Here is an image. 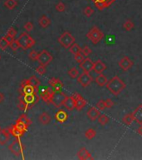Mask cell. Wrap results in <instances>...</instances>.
<instances>
[{"instance_id":"cell-1","label":"cell","mask_w":142,"mask_h":160,"mask_svg":"<svg viewBox=\"0 0 142 160\" xmlns=\"http://www.w3.org/2000/svg\"><path fill=\"white\" fill-rule=\"evenodd\" d=\"M39 94L38 93L27 95H20L18 98V109L21 111L26 112L31 109L32 106L35 105L39 101Z\"/></svg>"},{"instance_id":"cell-2","label":"cell","mask_w":142,"mask_h":160,"mask_svg":"<svg viewBox=\"0 0 142 160\" xmlns=\"http://www.w3.org/2000/svg\"><path fill=\"white\" fill-rule=\"evenodd\" d=\"M107 90L114 96H118L121 92L126 88V84L122 79H120L119 76L116 75L107 81L106 84Z\"/></svg>"},{"instance_id":"cell-3","label":"cell","mask_w":142,"mask_h":160,"mask_svg":"<svg viewBox=\"0 0 142 160\" xmlns=\"http://www.w3.org/2000/svg\"><path fill=\"white\" fill-rule=\"evenodd\" d=\"M17 40L20 48L23 50H27L29 48H31L36 44L34 39H33L27 32L22 33L20 36L17 38Z\"/></svg>"},{"instance_id":"cell-4","label":"cell","mask_w":142,"mask_h":160,"mask_svg":"<svg viewBox=\"0 0 142 160\" xmlns=\"http://www.w3.org/2000/svg\"><path fill=\"white\" fill-rule=\"evenodd\" d=\"M86 38L91 41L93 44H97L100 43L102 39L104 38V34L103 32L97 26L92 27L91 29L86 34Z\"/></svg>"},{"instance_id":"cell-5","label":"cell","mask_w":142,"mask_h":160,"mask_svg":"<svg viewBox=\"0 0 142 160\" xmlns=\"http://www.w3.org/2000/svg\"><path fill=\"white\" fill-rule=\"evenodd\" d=\"M27 130H28V127L20 123H15V124L10 126L8 128V131L9 132L10 135L15 138H20L21 137H23V134L25 133V132H27Z\"/></svg>"},{"instance_id":"cell-6","label":"cell","mask_w":142,"mask_h":160,"mask_svg":"<svg viewBox=\"0 0 142 160\" xmlns=\"http://www.w3.org/2000/svg\"><path fill=\"white\" fill-rule=\"evenodd\" d=\"M75 41H76L75 37L68 31L64 32L63 34H61V36L58 38V43L60 44V45L63 46L64 48H69L75 43Z\"/></svg>"},{"instance_id":"cell-7","label":"cell","mask_w":142,"mask_h":160,"mask_svg":"<svg viewBox=\"0 0 142 160\" xmlns=\"http://www.w3.org/2000/svg\"><path fill=\"white\" fill-rule=\"evenodd\" d=\"M18 92L20 95H27V94H33V93H38V89L32 85L29 79H24L20 84Z\"/></svg>"},{"instance_id":"cell-8","label":"cell","mask_w":142,"mask_h":160,"mask_svg":"<svg viewBox=\"0 0 142 160\" xmlns=\"http://www.w3.org/2000/svg\"><path fill=\"white\" fill-rule=\"evenodd\" d=\"M53 89L48 86H43L42 88H38V94L39 97L45 102L47 104H50L53 95Z\"/></svg>"},{"instance_id":"cell-9","label":"cell","mask_w":142,"mask_h":160,"mask_svg":"<svg viewBox=\"0 0 142 160\" xmlns=\"http://www.w3.org/2000/svg\"><path fill=\"white\" fill-rule=\"evenodd\" d=\"M66 97H67V95L62 90H54L53 95L52 98L51 103L55 108L59 109L63 105V102Z\"/></svg>"},{"instance_id":"cell-10","label":"cell","mask_w":142,"mask_h":160,"mask_svg":"<svg viewBox=\"0 0 142 160\" xmlns=\"http://www.w3.org/2000/svg\"><path fill=\"white\" fill-rule=\"evenodd\" d=\"M8 149L13 154L18 157L23 154L24 145L22 143L20 138H15V140H13L11 144L8 145Z\"/></svg>"},{"instance_id":"cell-11","label":"cell","mask_w":142,"mask_h":160,"mask_svg":"<svg viewBox=\"0 0 142 160\" xmlns=\"http://www.w3.org/2000/svg\"><path fill=\"white\" fill-rule=\"evenodd\" d=\"M52 59H53V57L51 53L47 50L43 49L38 53V57L37 61L38 62L40 65H43V66L47 67V65H49L51 63Z\"/></svg>"},{"instance_id":"cell-12","label":"cell","mask_w":142,"mask_h":160,"mask_svg":"<svg viewBox=\"0 0 142 160\" xmlns=\"http://www.w3.org/2000/svg\"><path fill=\"white\" fill-rule=\"evenodd\" d=\"M92 81H93V78L91 77L90 73H87V72H82L77 77V82L79 84L81 85L82 88H86L89 85H91Z\"/></svg>"},{"instance_id":"cell-13","label":"cell","mask_w":142,"mask_h":160,"mask_svg":"<svg viewBox=\"0 0 142 160\" xmlns=\"http://www.w3.org/2000/svg\"><path fill=\"white\" fill-rule=\"evenodd\" d=\"M73 97L75 99V109L77 111L82 110L87 104L86 100L78 93H75L73 94Z\"/></svg>"},{"instance_id":"cell-14","label":"cell","mask_w":142,"mask_h":160,"mask_svg":"<svg viewBox=\"0 0 142 160\" xmlns=\"http://www.w3.org/2000/svg\"><path fill=\"white\" fill-rule=\"evenodd\" d=\"M118 65L122 71L126 72L133 67L134 62L128 56H124L122 58H120V60L118 62Z\"/></svg>"},{"instance_id":"cell-15","label":"cell","mask_w":142,"mask_h":160,"mask_svg":"<svg viewBox=\"0 0 142 160\" xmlns=\"http://www.w3.org/2000/svg\"><path fill=\"white\" fill-rule=\"evenodd\" d=\"M93 65H94V62L91 60V58H89L88 57H86L83 59V61L79 63V68L83 72L90 73L93 70Z\"/></svg>"},{"instance_id":"cell-16","label":"cell","mask_w":142,"mask_h":160,"mask_svg":"<svg viewBox=\"0 0 142 160\" xmlns=\"http://www.w3.org/2000/svg\"><path fill=\"white\" fill-rule=\"evenodd\" d=\"M48 84L51 86L53 90H62L63 88V83L61 81V79L57 78H51L48 80Z\"/></svg>"},{"instance_id":"cell-17","label":"cell","mask_w":142,"mask_h":160,"mask_svg":"<svg viewBox=\"0 0 142 160\" xmlns=\"http://www.w3.org/2000/svg\"><path fill=\"white\" fill-rule=\"evenodd\" d=\"M107 67L105 63H103L102 60H97L96 62H94V65H93V70L96 74H102L105 70H106Z\"/></svg>"},{"instance_id":"cell-18","label":"cell","mask_w":142,"mask_h":160,"mask_svg":"<svg viewBox=\"0 0 142 160\" xmlns=\"http://www.w3.org/2000/svg\"><path fill=\"white\" fill-rule=\"evenodd\" d=\"M77 158L81 160L93 159V157L91 156V153L84 147L81 148L79 151L77 152Z\"/></svg>"},{"instance_id":"cell-19","label":"cell","mask_w":142,"mask_h":160,"mask_svg":"<svg viewBox=\"0 0 142 160\" xmlns=\"http://www.w3.org/2000/svg\"><path fill=\"white\" fill-rule=\"evenodd\" d=\"M87 117L88 119L91 120V121H96L98 119L99 115L101 114V111L97 108H94V107H91L90 109L87 110Z\"/></svg>"},{"instance_id":"cell-20","label":"cell","mask_w":142,"mask_h":160,"mask_svg":"<svg viewBox=\"0 0 142 160\" xmlns=\"http://www.w3.org/2000/svg\"><path fill=\"white\" fill-rule=\"evenodd\" d=\"M55 119L58 123L63 124L68 119V114L66 111H64L63 109H60V110L57 111L56 114H55Z\"/></svg>"},{"instance_id":"cell-21","label":"cell","mask_w":142,"mask_h":160,"mask_svg":"<svg viewBox=\"0 0 142 160\" xmlns=\"http://www.w3.org/2000/svg\"><path fill=\"white\" fill-rule=\"evenodd\" d=\"M63 106L68 111H73L75 109V99L72 96H67L63 102Z\"/></svg>"},{"instance_id":"cell-22","label":"cell","mask_w":142,"mask_h":160,"mask_svg":"<svg viewBox=\"0 0 142 160\" xmlns=\"http://www.w3.org/2000/svg\"><path fill=\"white\" fill-rule=\"evenodd\" d=\"M133 117H134V121L139 124L140 125L142 124V104H140L136 109L134 110Z\"/></svg>"},{"instance_id":"cell-23","label":"cell","mask_w":142,"mask_h":160,"mask_svg":"<svg viewBox=\"0 0 142 160\" xmlns=\"http://www.w3.org/2000/svg\"><path fill=\"white\" fill-rule=\"evenodd\" d=\"M10 140V133L8 129L2 128L0 131V145H5Z\"/></svg>"},{"instance_id":"cell-24","label":"cell","mask_w":142,"mask_h":160,"mask_svg":"<svg viewBox=\"0 0 142 160\" xmlns=\"http://www.w3.org/2000/svg\"><path fill=\"white\" fill-rule=\"evenodd\" d=\"M14 39H11L10 37H8V35H5L4 37H3L2 39H0V49L4 51L7 49L8 47H9L11 42Z\"/></svg>"},{"instance_id":"cell-25","label":"cell","mask_w":142,"mask_h":160,"mask_svg":"<svg viewBox=\"0 0 142 160\" xmlns=\"http://www.w3.org/2000/svg\"><path fill=\"white\" fill-rule=\"evenodd\" d=\"M38 120H39V122L42 125H47V124H49L51 123L52 118L49 114H47L46 112H43V113H42L39 115Z\"/></svg>"},{"instance_id":"cell-26","label":"cell","mask_w":142,"mask_h":160,"mask_svg":"<svg viewBox=\"0 0 142 160\" xmlns=\"http://www.w3.org/2000/svg\"><path fill=\"white\" fill-rule=\"evenodd\" d=\"M107 78L106 75H104L103 74H100L97 76V78L95 79V82L97 85L100 86V87H104V86L106 85L107 84Z\"/></svg>"},{"instance_id":"cell-27","label":"cell","mask_w":142,"mask_h":160,"mask_svg":"<svg viewBox=\"0 0 142 160\" xmlns=\"http://www.w3.org/2000/svg\"><path fill=\"white\" fill-rule=\"evenodd\" d=\"M16 123H20L23 125L27 126L29 128V126L32 124V120L29 119V117L26 114H22L17 120H16Z\"/></svg>"},{"instance_id":"cell-28","label":"cell","mask_w":142,"mask_h":160,"mask_svg":"<svg viewBox=\"0 0 142 160\" xmlns=\"http://www.w3.org/2000/svg\"><path fill=\"white\" fill-rule=\"evenodd\" d=\"M51 24V19L46 15H42L39 19V25L42 29H47Z\"/></svg>"},{"instance_id":"cell-29","label":"cell","mask_w":142,"mask_h":160,"mask_svg":"<svg viewBox=\"0 0 142 160\" xmlns=\"http://www.w3.org/2000/svg\"><path fill=\"white\" fill-rule=\"evenodd\" d=\"M3 5L8 9L13 10L17 6V0H5L3 3Z\"/></svg>"},{"instance_id":"cell-30","label":"cell","mask_w":142,"mask_h":160,"mask_svg":"<svg viewBox=\"0 0 142 160\" xmlns=\"http://www.w3.org/2000/svg\"><path fill=\"white\" fill-rule=\"evenodd\" d=\"M134 122V117H133V114L130 113L127 114L125 117L122 119V123L125 124L126 126H130L132 124V123Z\"/></svg>"},{"instance_id":"cell-31","label":"cell","mask_w":142,"mask_h":160,"mask_svg":"<svg viewBox=\"0 0 142 160\" xmlns=\"http://www.w3.org/2000/svg\"><path fill=\"white\" fill-rule=\"evenodd\" d=\"M29 82H30V84H32V85L33 86L34 88H38H38L41 85V81L40 79L36 76V75H33V76H31L30 78L29 79Z\"/></svg>"},{"instance_id":"cell-32","label":"cell","mask_w":142,"mask_h":160,"mask_svg":"<svg viewBox=\"0 0 142 160\" xmlns=\"http://www.w3.org/2000/svg\"><path fill=\"white\" fill-rule=\"evenodd\" d=\"M97 136V131L95 130V129H93V128H88L86 131L85 132V137L86 139H88V140H91V139H93L94 138Z\"/></svg>"},{"instance_id":"cell-33","label":"cell","mask_w":142,"mask_h":160,"mask_svg":"<svg viewBox=\"0 0 142 160\" xmlns=\"http://www.w3.org/2000/svg\"><path fill=\"white\" fill-rule=\"evenodd\" d=\"M97 121L99 123V124H101L102 126L106 125L108 124V122L110 121V119L108 117L107 115L106 114H100L98 119H97Z\"/></svg>"},{"instance_id":"cell-34","label":"cell","mask_w":142,"mask_h":160,"mask_svg":"<svg viewBox=\"0 0 142 160\" xmlns=\"http://www.w3.org/2000/svg\"><path fill=\"white\" fill-rule=\"evenodd\" d=\"M68 74L71 79H77V77L79 76V71L76 67H73V68L70 69L68 71Z\"/></svg>"},{"instance_id":"cell-35","label":"cell","mask_w":142,"mask_h":160,"mask_svg":"<svg viewBox=\"0 0 142 160\" xmlns=\"http://www.w3.org/2000/svg\"><path fill=\"white\" fill-rule=\"evenodd\" d=\"M81 48L80 47L79 44H77L76 43H74L69 48V52L73 55L78 53H81Z\"/></svg>"},{"instance_id":"cell-36","label":"cell","mask_w":142,"mask_h":160,"mask_svg":"<svg viewBox=\"0 0 142 160\" xmlns=\"http://www.w3.org/2000/svg\"><path fill=\"white\" fill-rule=\"evenodd\" d=\"M134 27H135V23L133 21H131L130 19H128V20H126L124 24H123V28L125 29V31H131L132 29H134Z\"/></svg>"},{"instance_id":"cell-37","label":"cell","mask_w":142,"mask_h":160,"mask_svg":"<svg viewBox=\"0 0 142 160\" xmlns=\"http://www.w3.org/2000/svg\"><path fill=\"white\" fill-rule=\"evenodd\" d=\"M94 12L95 11H94V9H93L92 8H91L90 6H87V7H86L85 8H84V10H83V13L85 14L86 17L90 18L93 15Z\"/></svg>"},{"instance_id":"cell-38","label":"cell","mask_w":142,"mask_h":160,"mask_svg":"<svg viewBox=\"0 0 142 160\" xmlns=\"http://www.w3.org/2000/svg\"><path fill=\"white\" fill-rule=\"evenodd\" d=\"M55 9H56L57 12H59V13H63V12H64L66 10V6H65L63 2L60 1V2H58L57 4L55 5Z\"/></svg>"},{"instance_id":"cell-39","label":"cell","mask_w":142,"mask_h":160,"mask_svg":"<svg viewBox=\"0 0 142 160\" xmlns=\"http://www.w3.org/2000/svg\"><path fill=\"white\" fill-rule=\"evenodd\" d=\"M94 4L96 6V8H97L98 10H103L104 8H107V6H106V1H102V2H95L94 3Z\"/></svg>"},{"instance_id":"cell-40","label":"cell","mask_w":142,"mask_h":160,"mask_svg":"<svg viewBox=\"0 0 142 160\" xmlns=\"http://www.w3.org/2000/svg\"><path fill=\"white\" fill-rule=\"evenodd\" d=\"M81 53L85 56V57H88L90 54H91V53H92V51H91V49L88 47L87 45H85L82 48H81Z\"/></svg>"},{"instance_id":"cell-41","label":"cell","mask_w":142,"mask_h":160,"mask_svg":"<svg viewBox=\"0 0 142 160\" xmlns=\"http://www.w3.org/2000/svg\"><path fill=\"white\" fill-rule=\"evenodd\" d=\"M17 32L16 29H14L13 27H11V28H9L8 30V32H7V34L8 37H10L11 39H14L15 37H16V35H17Z\"/></svg>"},{"instance_id":"cell-42","label":"cell","mask_w":142,"mask_h":160,"mask_svg":"<svg viewBox=\"0 0 142 160\" xmlns=\"http://www.w3.org/2000/svg\"><path fill=\"white\" fill-rule=\"evenodd\" d=\"M38 53L36 50H31L29 54V58L32 60V61H37L38 60Z\"/></svg>"},{"instance_id":"cell-43","label":"cell","mask_w":142,"mask_h":160,"mask_svg":"<svg viewBox=\"0 0 142 160\" xmlns=\"http://www.w3.org/2000/svg\"><path fill=\"white\" fill-rule=\"evenodd\" d=\"M9 47L11 48V49L13 52H16L17 49L20 48V46H19V44H18L17 39L13 40V41L11 42V44H10V45H9Z\"/></svg>"},{"instance_id":"cell-44","label":"cell","mask_w":142,"mask_h":160,"mask_svg":"<svg viewBox=\"0 0 142 160\" xmlns=\"http://www.w3.org/2000/svg\"><path fill=\"white\" fill-rule=\"evenodd\" d=\"M84 58H85V56H84L81 53H77V54L74 55V59H75V61L78 63H81V62L83 61Z\"/></svg>"},{"instance_id":"cell-45","label":"cell","mask_w":142,"mask_h":160,"mask_svg":"<svg viewBox=\"0 0 142 160\" xmlns=\"http://www.w3.org/2000/svg\"><path fill=\"white\" fill-rule=\"evenodd\" d=\"M33 28H34V26L32 22H27L23 26V29L26 30V32H32Z\"/></svg>"},{"instance_id":"cell-46","label":"cell","mask_w":142,"mask_h":160,"mask_svg":"<svg viewBox=\"0 0 142 160\" xmlns=\"http://www.w3.org/2000/svg\"><path fill=\"white\" fill-rule=\"evenodd\" d=\"M104 101H105L106 109H111L114 105H115V103H114L111 98H107V99H106V100H104Z\"/></svg>"},{"instance_id":"cell-47","label":"cell","mask_w":142,"mask_h":160,"mask_svg":"<svg viewBox=\"0 0 142 160\" xmlns=\"http://www.w3.org/2000/svg\"><path fill=\"white\" fill-rule=\"evenodd\" d=\"M36 72L40 75H43L46 73V67L43 65H40L36 69Z\"/></svg>"},{"instance_id":"cell-48","label":"cell","mask_w":142,"mask_h":160,"mask_svg":"<svg viewBox=\"0 0 142 160\" xmlns=\"http://www.w3.org/2000/svg\"><path fill=\"white\" fill-rule=\"evenodd\" d=\"M97 109H98L100 111H103L104 109H106V105H105V101L104 100H100L97 103Z\"/></svg>"},{"instance_id":"cell-49","label":"cell","mask_w":142,"mask_h":160,"mask_svg":"<svg viewBox=\"0 0 142 160\" xmlns=\"http://www.w3.org/2000/svg\"><path fill=\"white\" fill-rule=\"evenodd\" d=\"M4 94L3 93H0V103H2L3 101H4Z\"/></svg>"},{"instance_id":"cell-50","label":"cell","mask_w":142,"mask_h":160,"mask_svg":"<svg viewBox=\"0 0 142 160\" xmlns=\"http://www.w3.org/2000/svg\"><path fill=\"white\" fill-rule=\"evenodd\" d=\"M136 132L138 133V134H140V135H141L142 136V124L138 128H137Z\"/></svg>"},{"instance_id":"cell-51","label":"cell","mask_w":142,"mask_h":160,"mask_svg":"<svg viewBox=\"0 0 142 160\" xmlns=\"http://www.w3.org/2000/svg\"><path fill=\"white\" fill-rule=\"evenodd\" d=\"M1 129H2V128H1V126H0V131H1Z\"/></svg>"},{"instance_id":"cell-52","label":"cell","mask_w":142,"mask_h":160,"mask_svg":"<svg viewBox=\"0 0 142 160\" xmlns=\"http://www.w3.org/2000/svg\"><path fill=\"white\" fill-rule=\"evenodd\" d=\"M0 60H1V54H0Z\"/></svg>"}]
</instances>
